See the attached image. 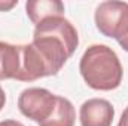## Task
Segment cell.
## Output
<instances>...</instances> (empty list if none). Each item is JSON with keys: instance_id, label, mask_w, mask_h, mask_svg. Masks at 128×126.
Listing matches in <instances>:
<instances>
[{"instance_id": "6da1fadb", "label": "cell", "mask_w": 128, "mask_h": 126, "mask_svg": "<svg viewBox=\"0 0 128 126\" xmlns=\"http://www.w3.org/2000/svg\"><path fill=\"white\" fill-rule=\"evenodd\" d=\"M32 45L45 61L49 76H55L79 45L76 27L64 16H51L39 22Z\"/></svg>"}, {"instance_id": "7a4b0ae2", "label": "cell", "mask_w": 128, "mask_h": 126, "mask_svg": "<svg viewBox=\"0 0 128 126\" xmlns=\"http://www.w3.org/2000/svg\"><path fill=\"white\" fill-rule=\"evenodd\" d=\"M85 83L96 91H113L122 82V64L116 52L106 45L90 46L79 63Z\"/></svg>"}, {"instance_id": "3957f363", "label": "cell", "mask_w": 128, "mask_h": 126, "mask_svg": "<svg viewBox=\"0 0 128 126\" xmlns=\"http://www.w3.org/2000/svg\"><path fill=\"white\" fill-rule=\"evenodd\" d=\"M96 27L106 37L118 42L128 34V3L127 1H103L96 9Z\"/></svg>"}, {"instance_id": "277c9868", "label": "cell", "mask_w": 128, "mask_h": 126, "mask_svg": "<svg viewBox=\"0 0 128 126\" xmlns=\"http://www.w3.org/2000/svg\"><path fill=\"white\" fill-rule=\"evenodd\" d=\"M57 98L58 95L45 88H28L18 96V108L27 119L42 123L52 116L57 107Z\"/></svg>"}, {"instance_id": "5b68a950", "label": "cell", "mask_w": 128, "mask_h": 126, "mask_svg": "<svg viewBox=\"0 0 128 126\" xmlns=\"http://www.w3.org/2000/svg\"><path fill=\"white\" fill-rule=\"evenodd\" d=\"M115 117L113 105L103 98H91L80 105V126H112Z\"/></svg>"}, {"instance_id": "8992f818", "label": "cell", "mask_w": 128, "mask_h": 126, "mask_svg": "<svg viewBox=\"0 0 128 126\" xmlns=\"http://www.w3.org/2000/svg\"><path fill=\"white\" fill-rule=\"evenodd\" d=\"M21 68V45L0 42V80L16 79Z\"/></svg>"}, {"instance_id": "52a82bcc", "label": "cell", "mask_w": 128, "mask_h": 126, "mask_svg": "<svg viewBox=\"0 0 128 126\" xmlns=\"http://www.w3.org/2000/svg\"><path fill=\"white\" fill-rule=\"evenodd\" d=\"M26 12L34 25L51 16H64V4L60 0H30L26 3Z\"/></svg>"}, {"instance_id": "ba28073f", "label": "cell", "mask_w": 128, "mask_h": 126, "mask_svg": "<svg viewBox=\"0 0 128 126\" xmlns=\"http://www.w3.org/2000/svg\"><path fill=\"white\" fill-rule=\"evenodd\" d=\"M74 120H76V111L70 99L58 96L57 107L52 116L48 120L39 123V126H74Z\"/></svg>"}, {"instance_id": "9c48e42d", "label": "cell", "mask_w": 128, "mask_h": 126, "mask_svg": "<svg viewBox=\"0 0 128 126\" xmlns=\"http://www.w3.org/2000/svg\"><path fill=\"white\" fill-rule=\"evenodd\" d=\"M18 4V0H12V1H3L0 0V12H6V10H10L14 6Z\"/></svg>"}, {"instance_id": "30bf717a", "label": "cell", "mask_w": 128, "mask_h": 126, "mask_svg": "<svg viewBox=\"0 0 128 126\" xmlns=\"http://www.w3.org/2000/svg\"><path fill=\"white\" fill-rule=\"evenodd\" d=\"M118 126H128V107L124 110V113H122V116H121V119H119Z\"/></svg>"}, {"instance_id": "8fae6325", "label": "cell", "mask_w": 128, "mask_h": 126, "mask_svg": "<svg viewBox=\"0 0 128 126\" xmlns=\"http://www.w3.org/2000/svg\"><path fill=\"white\" fill-rule=\"evenodd\" d=\"M0 126H24V125L18 120H3V122H0Z\"/></svg>"}, {"instance_id": "7c38bea8", "label": "cell", "mask_w": 128, "mask_h": 126, "mask_svg": "<svg viewBox=\"0 0 128 126\" xmlns=\"http://www.w3.org/2000/svg\"><path fill=\"white\" fill-rule=\"evenodd\" d=\"M4 102H6V94H4V91L2 89V86H0V111H2V108L4 107Z\"/></svg>"}, {"instance_id": "4fadbf2b", "label": "cell", "mask_w": 128, "mask_h": 126, "mask_svg": "<svg viewBox=\"0 0 128 126\" xmlns=\"http://www.w3.org/2000/svg\"><path fill=\"white\" fill-rule=\"evenodd\" d=\"M118 43L121 45V48H122L124 51H127V52H128V34L125 36V37H124V39H121Z\"/></svg>"}]
</instances>
